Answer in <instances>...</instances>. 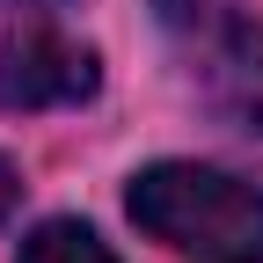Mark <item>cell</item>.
<instances>
[{"mask_svg": "<svg viewBox=\"0 0 263 263\" xmlns=\"http://www.w3.org/2000/svg\"><path fill=\"white\" fill-rule=\"evenodd\" d=\"M205 103L234 132H256L263 139V29H241V37L219 44L212 81H205Z\"/></svg>", "mask_w": 263, "mask_h": 263, "instance_id": "cell-3", "label": "cell"}, {"mask_svg": "<svg viewBox=\"0 0 263 263\" xmlns=\"http://www.w3.org/2000/svg\"><path fill=\"white\" fill-rule=\"evenodd\" d=\"M15 197H22V183H15V168L0 161V227H8V212H15Z\"/></svg>", "mask_w": 263, "mask_h": 263, "instance_id": "cell-6", "label": "cell"}, {"mask_svg": "<svg viewBox=\"0 0 263 263\" xmlns=\"http://www.w3.org/2000/svg\"><path fill=\"white\" fill-rule=\"evenodd\" d=\"M15 263H117V249L95 234V227H81V219H44L37 234L22 241Z\"/></svg>", "mask_w": 263, "mask_h": 263, "instance_id": "cell-4", "label": "cell"}, {"mask_svg": "<svg viewBox=\"0 0 263 263\" xmlns=\"http://www.w3.org/2000/svg\"><path fill=\"white\" fill-rule=\"evenodd\" d=\"M103 88V66L66 29H8L0 37V110H73Z\"/></svg>", "mask_w": 263, "mask_h": 263, "instance_id": "cell-2", "label": "cell"}, {"mask_svg": "<svg viewBox=\"0 0 263 263\" xmlns=\"http://www.w3.org/2000/svg\"><path fill=\"white\" fill-rule=\"evenodd\" d=\"M161 29H176V37H219L227 22H234V0H154Z\"/></svg>", "mask_w": 263, "mask_h": 263, "instance_id": "cell-5", "label": "cell"}, {"mask_svg": "<svg viewBox=\"0 0 263 263\" xmlns=\"http://www.w3.org/2000/svg\"><path fill=\"white\" fill-rule=\"evenodd\" d=\"M22 8H59V0H22Z\"/></svg>", "mask_w": 263, "mask_h": 263, "instance_id": "cell-7", "label": "cell"}, {"mask_svg": "<svg viewBox=\"0 0 263 263\" xmlns=\"http://www.w3.org/2000/svg\"><path fill=\"white\" fill-rule=\"evenodd\" d=\"M124 212L139 234L168 241L190 263H263V190L205 168V161H154L132 176Z\"/></svg>", "mask_w": 263, "mask_h": 263, "instance_id": "cell-1", "label": "cell"}]
</instances>
